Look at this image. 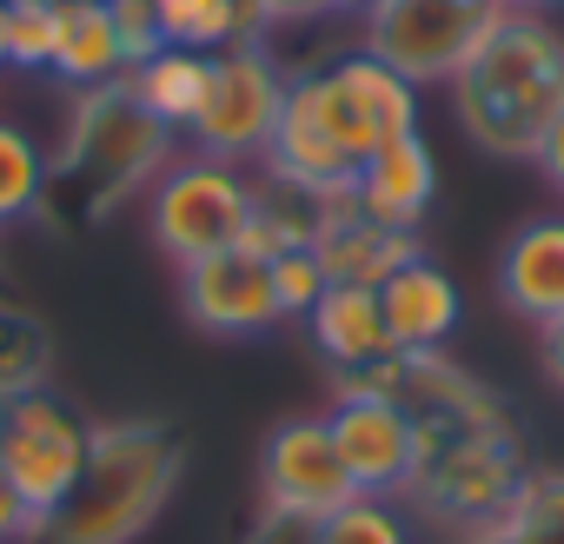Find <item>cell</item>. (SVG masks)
<instances>
[{
    "label": "cell",
    "mask_w": 564,
    "mask_h": 544,
    "mask_svg": "<svg viewBox=\"0 0 564 544\" xmlns=\"http://www.w3.org/2000/svg\"><path fill=\"white\" fill-rule=\"evenodd\" d=\"M127 87L140 94V107H147L160 127H193L199 107H206V87H213V54L160 47L153 61H140V67L127 74Z\"/></svg>",
    "instance_id": "obj_19"
},
{
    "label": "cell",
    "mask_w": 564,
    "mask_h": 544,
    "mask_svg": "<svg viewBox=\"0 0 564 544\" xmlns=\"http://www.w3.org/2000/svg\"><path fill=\"white\" fill-rule=\"evenodd\" d=\"M326 425H333V445H339L359 498H392V491L412 485V471H419V425H412L405 399H392V392H339Z\"/></svg>",
    "instance_id": "obj_11"
},
{
    "label": "cell",
    "mask_w": 564,
    "mask_h": 544,
    "mask_svg": "<svg viewBox=\"0 0 564 544\" xmlns=\"http://www.w3.org/2000/svg\"><path fill=\"white\" fill-rule=\"evenodd\" d=\"M279 107H286V74H279L272 47L265 41H232V47L213 54V87H206V107L186 133H193L199 153L239 166V160L265 153V140L279 127Z\"/></svg>",
    "instance_id": "obj_8"
},
{
    "label": "cell",
    "mask_w": 564,
    "mask_h": 544,
    "mask_svg": "<svg viewBox=\"0 0 564 544\" xmlns=\"http://www.w3.org/2000/svg\"><path fill=\"white\" fill-rule=\"evenodd\" d=\"M452 100L478 153L538 160V140L564 107V34L544 14H505L452 74Z\"/></svg>",
    "instance_id": "obj_1"
},
{
    "label": "cell",
    "mask_w": 564,
    "mask_h": 544,
    "mask_svg": "<svg viewBox=\"0 0 564 544\" xmlns=\"http://www.w3.org/2000/svg\"><path fill=\"white\" fill-rule=\"evenodd\" d=\"M252 206H259V186L232 166V160H213V153H186L173 160L153 193H147V226L160 239V252L173 265H193L206 252H226L246 239L252 226Z\"/></svg>",
    "instance_id": "obj_5"
},
{
    "label": "cell",
    "mask_w": 564,
    "mask_h": 544,
    "mask_svg": "<svg viewBox=\"0 0 564 544\" xmlns=\"http://www.w3.org/2000/svg\"><path fill=\"white\" fill-rule=\"evenodd\" d=\"M319 544H412V531L386 498H352L319 524Z\"/></svg>",
    "instance_id": "obj_25"
},
{
    "label": "cell",
    "mask_w": 564,
    "mask_h": 544,
    "mask_svg": "<svg viewBox=\"0 0 564 544\" xmlns=\"http://www.w3.org/2000/svg\"><path fill=\"white\" fill-rule=\"evenodd\" d=\"M319 265H326V280L333 286H372L379 293V280L386 272H399L412 252H419V239L412 232H399V226H379V219H366V213H352V199L326 219V232H319Z\"/></svg>",
    "instance_id": "obj_17"
},
{
    "label": "cell",
    "mask_w": 564,
    "mask_h": 544,
    "mask_svg": "<svg viewBox=\"0 0 564 544\" xmlns=\"http://www.w3.org/2000/svg\"><path fill=\"white\" fill-rule=\"evenodd\" d=\"M54 372V339L34 313L21 306H0V399H21V392H41Z\"/></svg>",
    "instance_id": "obj_22"
},
{
    "label": "cell",
    "mask_w": 564,
    "mask_h": 544,
    "mask_svg": "<svg viewBox=\"0 0 564 544\" xmlns=\"http://www.w3.org/2000/svg\"><path fill=\"white\" fill-rule=\"evenodd\" d=\"M339 14V0H239V41H265V28H293Z\"/></svg>",
    "instance_id": "obj_27"
},
{
    "label": "cell",
    "mask_w": 564,
    "mask_h": 544,
    "mask_svg": "<svg viewBox=\"0 0 564 544\" xmlns=\"http://www.w3.org/2000/svg\"><path fill=\"white\" fill-rule=\"evenodd\" d=\"M94 451V425L54 392H21V399H0V471L21 485V498L47 518L74 498L80 471Z\"/></svg>",
    "instance_id": "obj_7"
},
{
    "label": "cell",
    "mask_w": 564,
    "mask_h": 544,
    "mask_svg": "<svg viewBox=\"0 0 564 544\" xmlns=\"http://www.w3.org/2000/svg\"><path fill=\"white\" fill-rule=\"evenodd\" d=\"M339 8H359V14H372V8H379V0H339Z\"/></svg>",
    "instance_id": "obj_34"
},
{
    "label": "cell",
    "mask_w": 564,
    "mask_h": 544,
    "mask_svg": "<svg viewBox=\"0 0 564 544\" xmlns=\"http://www.w3.org/2000/svg\"><path fill=\"white\" fill-rule=\"evenodd\" d=\"M259 478H265V504L306 511V518H333L339 504L359 498V485H352V471H346L326 418H286V425H279L265 438Z\"/></svg>",
    "instance_id": "obj_12"
},
{
    "label": "cell",
    "mask_w": 564,
    "mask_h": 544,
    "mask_svg": "<svg viewBox=\"0 0 564 544\" xmlns=\"http://www.w3.org/2000/svg\"><path fill=\"white\" fill-rule=\"evenodd\" d=\"M180 306L199 333H219V339H252L286 319L272 293V259L252 246H226L180 265Z\"/></svg>",
    "instance_id": "obj_10"
},
{
    "label": "cell",
    "mask_w": 564,
    "mask_h": 544,
    "mask_svg": "<svg viewBox=\"0 0 564 544\" xmlns=\"http://www.w3.org/2000/svg\"><path fill=\"white\" fill-rule=\"evenodd\" d=\"M498 300L518 319H531V326L564 313V213H538V219H524L505 239V252H498Z\"/></svg>",
    "instance_id": "obj_15"
},
{
    "label": "cell",
    "mask_w": 564,
    "mask_h": 544,
    "mask_svg": "<svg viewBox=\"0 0 564 544\" xmlns=\"http://www.w3.org/2000/svg\"><path fill=\"white\" fill-rule=\"evenodd\" d=\"M505 0H379L366 14V54L399 67L412 87H432L478 54V41L505 21Z\"/></svg>",
    "instance_id": "obj_6"
},
{
    "label": "cell",
    "mask_w": 564,
    "mask_h": 544,
    "mask_svg": "<svg viewBox=\"0 0 564 544\" xmlns=\"http://www.w3.org/2000/svg\"><path fill=\"white\" fill-rule=\"evenodd\" d=\"M41 537V511L21 498V485L0 471V544H34Z\"/></svg>",
    "instance_id": "obj_30"
},
{
    "label": "cell",
    "mask_w": 564,
    "mask_h": 544,
    "mask_svg": "<svg viewBox=\"0 0 564 544\" xmlns=\"http://www.w3.org/2000/svg\"><path fill=\"white\" fill-rule=\"evenodd\" d=\"M286 94L319 120V133L352 166H366L386 140L419 133V87L399 67H386L379 54H366V47L346 54V61H333L326 74H293Z\"/></svg>",
    "instance_id": "obj_4"
},
{
    "label": "cell",
    "mask_w": 564,
    "mask_h": 544,
    "mask_svg": "<svg viewBox=\"0 0 564 544\" xmlns=\"http://www.w3.org/2000/svg\"><path fill=\"white\" fill-rule=\"evenodd\" d=\"M47 206V153L28 127L0 120V226Z\"/></svg>",
    "instance_id": "obj_21"
},
{
    "label": "cell",
    "mask_w": 564,
    "mask_h": 544,
    "mask_svg": "<svg viewBox=\"0 0 564 544\" xmlns=\"http://www.w3.org/2000/svg\"><path fill=\"white\" fill-rule=\"evenodd\" d=\"M379 313H386L392 346H399L405 359H419V352H438V346L458 333L465 300H458V286L445 280V265H432L425 252H412L399 272H386V280H379Z\"/></svg>",
    "instance_id": "obj_13"
},
{
    "label": "cell",
    "mask_w": 564,
    "mask_h": 544,
    "mask_svg": "<svg viewBox=\"0 0 564 544\" xmlns=\"http://www.w3.org/2000/svg\"><path fill=\"white\" fill-rule=\"evenodd\" d=\"M412 485H419V498L438 518H452L458 531H478L485 518H498L518 498L524 458H518L511 432L505 438H445V432L419 425V471H412Z\"/></svg>",
    "instance_id": "obj_9"
},
{
    "label": "cell",
    "mask_w": 564,
    "mask_h": 544,
    "mask_svg": "<svg viewBox=\"0 0 564 544\" xmlns=\"http://www.w3.org/2000/svg\"><path fill=\"white\" fill-rule=\"evenodd\" d=\"M166 166H173V127H160L140 107V94L127 80H113V87H87L80 94L67 160L47 166V179L54 173L61 179H80L87 186V206H113L133 186H153Z\"/></svg>",
    "instance_id": "obj_3"
},
{
    "label": "cell",
    "mask_w": 564,
    "mask_h": 544,
    "mask_svg": "<svg viewBox=\"0 0 564 544\" xmlns=\"http://www.w3.org/2000/svg\"><path fill=\"white\" fill-rule=\"evenodd\" d=\"M458 544H564V471H524L518 498Z\"/></svg>",
    "instance_id": "obj_20"
},
{
    "label": "cell",
    "mask_w": 564,
    "mask_h": 544,
    "mask_svg": "<svg viewBox=\"0 0 564 544\" xmlns=\"http://www.w3.org/2000/svg\"><path fill=\"white\" fill-rule=\"evenodd\" d=\"M538 359H544V372H551V385L564 392V313L538 326Z\"/></svg>",
    "instance_id": "obj_32"
},
{
    "label": "cell",
    "mask_w": 564,
    "mask_h": 544,
    "mask_svg": "<svg viewBox=\"0 0 564 544\" xmlns=\"http://www.w3.org/2000/svg\"><path fill=\"white\" fill-rule=\"evenodd\" d=\"M186 471V445L166 425L127 418V425H94L87 471L61 511L41 518L34 544H133L173 498Z\"/></svg>",
    "instance_id": "obj_2"
},
{
    "label": "cell",
    "mask_w": 564,
    "mask_h": 544,
    "mask_svg": "<svg viewBox=\"0 0 564 544\" xmlns=\"http://www.w3.org/2000/svg\"><path fill=\"white\" fill-rule=\"evenodd\" d=\"M0 21H8V67H54L67 0H0Z\"/></svg>",
    "instance_id": "obj_24"
},
{
    "label": "cell",
    "mask_w": 564,
    "mask_h": 544,
    "mask_svg": "<svg viewBox=\"0 0 564 544\" xmlns=\"http://www.w3.org/2000/svg\"><path fill=\"white\" fill-rule=\"evenodd\" d=\"M107 8H113L120 47H127V74H133L140 61H153V54L166 47V34H160V8H153V0H107Z\"/></svg>",
    "instance_id": "obj_28"
},
{
    "label": "cell",
    "mask_w": 564,
    "mask_h": 544,
    "mask_svg": "<svg viewBox=\"0 0 564 544\" xmlns=\"http://www.w3.org/2000/svg\"><path fill=\"white\" fill-rule=\"evenodd\" d=\"M319 524H326V518H306V511H279V504H265V518L252 524V537H246V544H319Z\"/></svg>",
    "instance_id": "obj_29"
},
{
    "label": "cell",
    "mask_w": 564,
    "mask_h": 544,
    "mask_svg": "<svg viewBox=\"0 0 564 544\" xmlns=\"http://www.w3.org/2000/svg\"><path fill=\"white\" fill-rule=\"evenodd\" d=\"M160 8V34L166 47H193V54H219L239 41V0H153Z\"/></svg>",
    "instance_id": "obj_23"
},
{
    "label": "cell",
    "mask_w": 564,
    "mask_h": 544,
    "mask_svg": "<svg viewBox=\"0 0 564 544\" xmlns=\"http://www.w3.org/2000/svg\"><path fill=\"white\" fill-rule=\"evenodd\" d=\"M313 326V346L339 366V372H366V366H386L399 359L392 333H386V313H379V293L372 286H326L319 306L306 313Z\"/></svg>",
    "instance_id": "obj_16"
},
{
    "label": "cell",
    "mask_w": 564,
    "mask_h": 544,
    "mask_svg": "<svg viewBox=\"0 0 564 544\" xmlns=\"http://www.w3.org/2000/svg\"><path fill=\"white\" fill-rule=\"evenodd\" d=\"M432 193H438V160H432L425 133H399V140H386V146L352 173V193H346V199H352V213L412 232V226L425 219Z\"/></svg>",
    "instance_id": "obj_14"
},
{
    "label": "cell",
    "mask_w": 564,
    "mask_h": 544,
    "mask_svg": "<svg viewBox=\"0 0 564 544\" xmlns=\"http://www.w3.org/2000/svg\"><path fill=\"white\" fill-rule=\"evenodd\" d=\"M47 74L74 80L80 94L127 80V47H120V28H113V8H107V0H67L61 47H54V67H47Z\"/></svg>",
    "instance_id": "obj_18"
},
{
    "label": "cell",
    "mask_w": 564,
    "mask_h": 544,
    "mask_svg": "<svg viewBox=\"0 0 564 544\" xmlns=\"http://www.w3.org/2000/svg\"><path fill=\"white\" fill-rule=\"evenodd\" d=\"M505 8H511V14H544V21H551L564 0H505Z\"/></svg>",
    "instance_id": "obj_33"
},
{
    "label": "cell",
    "mask_w": 564,
    "mask_h": 544,
    "mask_svg": "<svg viewBox=\"0 0 564 544\" xmlns=\"http://www.w3.org/2000/svg\"><path fill=\"white\" fill-rule=\"evenodd\" d=\"M333 280H326V265H319V252L313 246H293V252H272V293H279V313L286 319H306L313 306H319V293H326Z\"/></svg>",
    "instance_id": "obj_26"
},
{
    "label": "cell",
    "mask_w": 564,
    "mask_h": 544,
    "mask_svg": "<svg viewBox=\"0 0 564 544\" xmlns=\"http://www.w3.org/2000/svg\"><path fill=\"white\" fill-rule=\"evenodd\" d=\"M531 166H538V173L564 193V107H557V120L544 127V140H538V160H531Z\"/></svg>",
    "instance_id": "obj_31"
}]
</instances>
